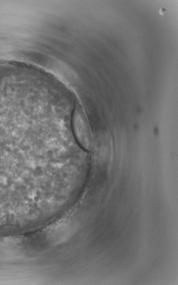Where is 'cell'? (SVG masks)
Instances as JSON below:
<instances>
[{
	"label": "cell",
	"instance_id": "1",
	"mask_svg": "<svg viewBox=\"0 0 178 285\" xmlns=\"http://www.w3.org/2000/svg\"><path fill=\"white\" fill-rule=\"evenodd\" d=\"M75 120L76 121V130L78 137H79L81 143L83 144L85 147H88L89 144H90L89 134L86 124H85L82 117L81 116L80 113H78L77 114Z\"/></svg>",
	"mask_w": 178,
	"mask_h": 285
}]
</instances>
